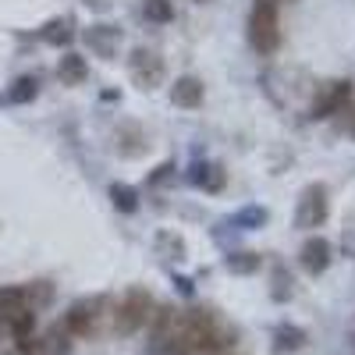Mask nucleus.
I'll list each match as a JSON object with an SVG mask.
<instances>
[{
    "label": "nucleus",
    "mask_w": 355,
    "mask_h": 355,
    "mask_svg": "<svg viewBox=\"0 0 355 355\" xmlns=\"http://www.w3.org/2000/svg\"><path fill=\"white\" fill-rule=\"evenodd\" d=\"M306 331L302 327H295V323H281V327L274 331V352L277 355H288V352H299L306 345Z\"/></svg>",
    "instance_id": "ddd939ff"
},
{
    "label": "nucleus",
    "mask_w": 355,
    "mask_h": 355,
    "mask_svg": "<svg viewBox=\"0 0 355 355\" xmlns=\"http://www.w3.org/2000/svg\"><path fill=\"white\" fill-rule=\"evenodd\" d=\"M40 36H43L46 43H61V46H64V43H71L75 33H71V21H68V18H57V21H46V25H43Z\"/></svg>",
    "instance_id": "4468645a"
},
{
    "label": "nucleus",
    "mask_w": 355,
    "mask_h": 355,
    "mask_svg": "<svg viewBox=\"0 0 355 355\" xmlns=\"http://www.w3.org/2000/svg\"><path fill=\"white\" fill-rule=\"evenodd\" d=\"M249 40L259 53H274L281 46V18L274 0H256L249 11Z\"/></svg>",
    "instance_id": "20e7f679"
},
{
    "label": "nucleus",
    "mask_w": 355,
    "mask_h": 355,
    "mask_svg": "<svg viewBox=\"0 0 355 355\" xmlns=\"http://www.w3.org/2000/svg\"><path fill=\"white\" fill-rule=\"evenodd\" d=\"M57 78H61L64 85H82L89 78V64L82 53H64L61 61H57Z\"/></svg>",
    "instance_id": "9b49d317"
},
{
    "label": "nucleus",
    "mask_w": 355,
    "mask_h": 355,
    "mask_svg": "<svg viewBox=\"0 0 355 355\" xmlns=\"http://www.w3.org/2000/svg\"><path fill=\"white\" fill-rule=\"evenodd\" d=\"M171 103L185 107V110L199 107V103H202V82H199V78H192V75L174 78V82H171Z\"/></svg>",
    "instance_id": "9d476101"
},
{
    "label": "nucleus",
    "mask_w": 355,
    "mask_h": 355,
    "mask_svg": "<svg viewBox=\"0 0 355 355\" xmlns=\"http://www.w3.org/2000/svg\"><path fill=\"white\" fill-rule=\"evenodd\" d=\"M270 295H274L277 302L291 299V274H288V270H281V266L274 270V288H270Z\"/></svg>",
    "instance_id": "aec40b11"
},
{
    "label": "nucleus",
    "mask_w": 355,
    "mask_h": 355,
    "mask_svg": "<svg viewBox=\"0 0 355 355\" xmlns=\"http://www.w3.org/2000/svg\"><path fill=\"white\" fill-rule=\"evenodd\" d=\"M327 220V189L323 185H309L299 199V210H295V227L313 231Z\"/></svg>",
    "instance_id": "39448f33"
},
{
    "label": "nucleus",
    "mask_w": 355,
    "mask_h": 355,
    "mask_svg": "<svg viewBox=\"0 0 355 355\" xmlns=\"http://www.w3.org/2000/svg\"><path fill=\"white\" fill-rule=\"evenodd\" d=\"M110 199H114V206L121 214H132L135 206H139V192L132 185H110Z\"/></svg>",
    "instance_id": "dca6fc26"
},
{
    "label": "nucleus",
    "mask_w": 355,
    "mask_h": 355,
    "mask_svg": "<svg viewBox=\"0 0 355 355\" xmlns=\"http://www.w3.org/2000/svg\"><path fill=\"white\" fill-rule=\"evenodd\" d=\"M299 263H302V270L306 274H323L331 266V242L327 239H320V234H313V239L299 249Z\"/></svg>",
    "instance_id": "0eeeda50"
},
{
    "label": "nucleus",
    "mask_w": 355,
    "mask_h": 355,
    "mask_svg": "<svg viewBox=\"0 0 355 355\" xmlns=\"http://www.w3.org/2000/svg\"><path fill=\"white\" fill-rule=\"evenodd\" d=\"M128 71H132L139 89H157L164 82V61L153 50H135L132 61H128Z\"/></svg>",
    "instance_id": "423d86ee"
},
{
    "label": "nucleus",
    "mask_w": 355,
    "mask_h": 355,
    "mask_svg": "<svg viewBox=\"0 0 355 355\" xmlns=\"http://www.w3.org/2000/svg\"><path fill=\"white\" fill-rule=\"evenodd\" d=\"M227 270L231 274H256L259 270V256L256 252H234V256H227Z\"/></svg>",
    "instance_id": "a211bd4d"
},
{
    "label": "nucleus",
    "mask_w": 355,
    "mask_h": 355,
    "mask_svg": "<svg viewBox=\"0 0 355 355\" xmlns=\"http://www.w3.org/2000/svg\"><path fill=\"white\" fill-rule=\"evenodd\" d=\"M220 167H214V164H202V167H196L192 171V182L196 185H206V189H220Z\"/></svg>",
    "instance_id": "6ab92c4d"
},
{
    "label": "nucleus",
    "mask_w": 355,
    "mask_h": 355,
    "mask_svg": "<svg viewBox=\"0 0 355 355\" xmlns=\"http://www.w3.org/2000/svg\"><path fill=\"white\" fill-rule=\"evenodd\" d=\"M21 309H33L28 306V291L25 288H0V323H11Z\"/></svg>",
    "instance_id": "f8f14e48"
},
{
    "label": "nucleus",
    "mask_w": 355,
    "mask_h": 355,
    "mask_svg": "<svg viewBox=\"0 0 355 355\" xmlns=\"http://www.w3.org/2000/svg\"><path fill=\"white\" fill-rule=\"evenodd\" d=\"M85 46L96 57H114L117 46H121V33L114 25H93V28H85Z\"/></svg>",
    "instance_id": "6e6552de"
},
{
    "label": "nucleus",
    "mask_w": 355,
    "mask_h": 355,
    "mask_svg": "<svg viewBox=\"0 0 355 355\" xmlns=\"http://www.w3.org/2000/svg\"><path fill=\"white\" fill-rule=\"evenodd\" d=\"M103 320H110V302L103 295H93V299H78L68 306L64 331L71 338H96L103 331Z\"/></svg>",
    "instance_id": "7ed1b4c3"
},
{
    "label": "nucleus",
    "mask_w": 355,
    "mask_h": 355,
    "mask_svg": "<svg viewBox=\"0 0 355 355\" xmlns=\"http://www.w3.org/2000/svg\"><path fill=\"white\" fill-rule=\"evenodd\" d=\"M8 327H11L15 341H21V338H33V331H36V313H33V309H21V313L8 323Z\"/></svg>",
    "instance_id": "f3484780"
},
{
    "label": "nucleus",
    "mask_w": 355,
    "mask_h": 355,
    "mask_svg": "<svg viewBox=\"0 0 355 355\" xmlns=\"http://www.w3.org/2000/svg\"><path fill=\"white\" fill-rule=\"evenodd\" d=\"M153 313H157V299H153V295L146 288H128L121 295V302L110 309V331L121 334V338L139 334L146 323L153 320Z\"/></svg>",
    "instance_id": "f03ea898"
},
{
    "label": "nucleus",
    "mask_w": 355,
    "mask_h": 355,
    "mask_svg": "<svg viewBox=\"0 0 355 355\" xmlns=\"http://www.w3.org/2000/svg\"><path fill=\"white\" fill-rule=\"evenodd\" d=\"M348 89H352L348 82H327V85H323V93L313 100V110H309V114H313V117H331V114L348 100Z\"/></svg>",
    "instance_id": "1a4fd4ad"
},
{
    "label": "nucleus",
    "mask_w": 355,
    "mask_h": 355,
    "mask_svg": "<svg viewBox=\"0 0 355 355\" xmlns=\"http://www.w3.org/2000/svg\"><path fill=\"white\" fill-rule=\"evenodd\" d=\"M239 220H245V224H263V220H266V210H245Z\"/></svg>",
    "instance_id": "4be33fe9"
},
{
    "label": "nucleus",
    "mask_w": 355,
    "mask_h": 355,
    "mask_svg": "<svg viewBox=\"0 0 355 355\" xmlns=\"http://www.w3.org/2000/svg\"><path fill=\"white\" fill-rule=\"evenodd\" d=\"M36 96V78H18L15 89H11V100L15 103H25V100H33Z\"/></svg>",
    "instance_id": "412c9836"
},
{
    "label": "nucleus",
    "mask_w": 355,
    "mask_h": 355,
    "mask_svg": "<svg viewBox=\"0 0 355 355\" xmlns=\"http://www.w3.org/2000/svg\"><path fill=\"white\" fill-rule=\"evenodd\" d=\"M352 135H355V125H352Z\"/></svg>",
    "instance_id": "5701e85b"
},
{
    "label": "nucleus",
    "mask_w": 355,
    "mask_h": 355,
    "mask_svg": "<svg viewBox=\"0 0 355 355\" xmlns=\"http://www.w3.org/2000/svg\"><path fill=\"white\" fill-rule=\"evenodd\" d=\"M142 18L164 25V21L174 18V4H171V0H142Z\"/></svg>",
    "instance_id": "2eb2a0df"
},
{
    "label": "nucleus",
    "mask_w": 355,
    "mask_h": 355,
    "mask_svg": "<svg viewBox=\"0 0 355 355\" xmlns=\"http://www.w3.org/2000/svg\"><path fill=\"white\" fill-rule=\"evenodd\" d=\"M231 331L220 327L210 309H157L153 313V352L157 355H196L231 345Z\"/></svg>",
    "instance_id": "f257e3e1"
}]
</instances>
